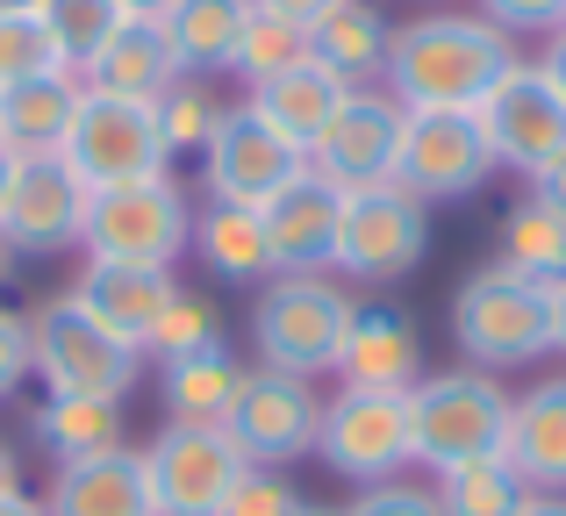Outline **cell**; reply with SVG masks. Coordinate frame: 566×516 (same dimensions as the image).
<instances>
[{
	"instance_id": "cell-1",
	"label": "cell",
	"mask_w": 566,
	"mask_h": 516,
	"mask_svg": "<svg viewBox=\"0 0 566 516\" xmlns=\"http://www.w3.org/2000/svg\"><path fill=\"white\" fill-rule=\"evenodd\" d=\"M510 65L516 43L488 14H416L395 29L380 80L401 108H481Z\"/></svg>"
},
{
	"instance_id": "cell-2",
	"label": "cell",
	"mask_w": 566,
	"mask_h": 516,
	"mask_svg": "<svg viewBox=\"0 0 566 516\" xmlns=\"http://www.w3.org/2000/svg\"><path fill=\"white\" fill-rule=\"evenodd\" d=\"M352 316H359V302H352L337 280H323V273H280L273 287L259 294V308H251V345H259V366L294 373V380L337 373V351H345Z\"/></svg>"
},
{
	"instance_id": "cell-3",
	"label": "cell",
	"mask_w": 566,
	"mask_h": 516,
	"mask_svg": "<svg viewBox=\"0 0 566 516\" xmlns=\"http://www.w3.org/2000/svg\"><path fill=\"white\" fill-rule=\"evenodd\" d=\"M452 337L467 351V366H481V373H510V366L545 359L553 351V287L481 265L452 294Z\"/></svg>"
},
{
	"instance_id": "cell-4",
	"label": "cell",
	"mask_w": 566,
	"mask_h": 516,
	"mask_svg": "<svg viewBox=\"0 0 566 516\" xmlns=\"http://www.w3.org/2000/svg\"><path fill=\"white\" fill-rule=\"evenodd\" d=\"M502 431H510V394L481 366L423 373L409 388V445H416V466H430V474L467 466V460H495Z\"/></svg>"
},
{
	"instance_id": "cell-5",
	"label": "cell",
	"mask_w": 566,
	"mask_h": 516,
	"mask_svg": "<svg viewBox=\"0 0 566 516\" xmlns=\"http://www.w3.org/2000/svg\"><path fill=\"white\" fill-rule=\"evenodd\" d=\"M80 244L101 265H151V273H172L180 252H193V209H187L180 180L158 172V180H129V187L86 194V238Z\"/></svg>"
},
{
	"instance_id": "cell-6",
	"label": "cell",
	"mask_w": 566,
	"mask_h": 516,
	"mask_svg": "<svg viewBox=\"0 0 566 516\" xmlns=\"http://www.w3.org/2000/svg\"><path fill=\"white\" fill-rule=\"evenodd\" d=\"M29 345H36V373L51 394H94V402H123L144 380V351L123 345L115 330H101L72 294L43 302L29 316Z\"/></svg>"
},
{
	"instance_id": "cell-7",
	"label": "cell",
	"mask_w": 566,
	"mask_h": 516,
	"mask_svg": "<svg viewBox=\"0 0 566 516\" xmlns=\"http://www.w3.org/2000/svg\"><path fill=\"white\" fill-rule=\"evenodd\" d=\"M57 158L86 180V194L172 172V151L158 137L151 101H115V94H94V86H80V108H72V129L57 144Z\"/></svg>"
},
{
	"instance_id": "cell-8",
	"label": "cell",
	"mask_w": 566,
	"mask_h": 516,
	"mask_svg": "<svg viewBox=\"0 0 566 516\" xmlns=\"http://www.w3.org/2000/svg\"><path fill=\"white\" fill-rule=\"evenodd\" d=\"M495 180V151L481 137L473 108H409L401 115V151H395V187L416 201H467Z\"/></svg>"
},
{
	"instance_id": "cell-9",
	"label": "cell",
	"mask_w": 566,
	"mask_h": 516,
	"mask_svg": "<svg viewBox=\"0 0 566 516\" xmlns=\"http://www.w3.org/2000/svg\"><path fill=\"white\" fill-rule=\"evenodd\" d=\"M430 259V209L409 194V187L380 180L345 194L337 209V265L345 280H401Z\"/></svg>"
},
{
	"instance_id": "cell-10",
	"label": "cell",
	"mask_w": 566,
	"mask_h": 516,
	"mask_svg": "<svg viewBox=\"0 0 566 516\" xmlns=\"http://www.w3.org/2000/svg\"><path fill=\"white\" fill-rule=\"evenodd\" d=\"M137 466H144V488H151L158 516H222L237 474H244V452L216 423H166L137 452Z\"/></svg>"
},
{
	"instance_id": "cell-11",
	"label": "cell",
	"mask_w": 566,
	"mask_h": 516,
	"mask_svg": "<svg viewBox=\"0 0 566 516\" xmlns=\"http://www.w3.org/2000/svg\"><path fill=\"white\" fill-rule=\"evenodd\" d=\"M316 460L331 474L359 481H395L401 466H416V445H409V394H366V388H345L331 394L316 423Z\"/></svg>"
},
{
	"instance_id": "cell-12",
	"label": "cell",
	"mask_w": 566,
	"mask_h": 516,
	"mask_svg": "<svg viewBox=\"0 0 566 516\" xmlns=\"http://www.w3.org/2000/svg\"><path fill=\"white\" fill-rule=\"evenodd\" d=\"M473 115H481V137H488V151H495V166L538 180L553 158H566V94L545 80V65H524V57H516V65L488 86V101Z\"/></svg>"
},
{
	"instance_id": "cell-13",
	"label": "cell",
	"mask_w": 566,
	"mask_h": 516,
	"mask_svg": "<svg viewBox=\"0 0 566 516\" xmlns=\"http://www.w3.org/2000/svg\"><path fill=\"white\" fill-rule=\"evenodd\" d=\"M316 423H323V402L308 380L273 373V366H244V388H237L222 431L244 452V466H287L302 452H316Z\"/></svg>"
},
{
	"instance_id": "cell-14",
	"label": "cell",
	"mask_w": 566,
	"mask_h": 516,
	"mask_svg": "<svg viewBox=\"0 0 566 516\" xmlns=\"http://www.w3.org/2000/svg\"><path fill=\"white\" fill-rule=\"evenodd\" d=\"M0 238L22 259H51L72 252L86 238V180L65 158H14L8 194H0Z\"/></svg>"
},
{
	"instance_id": "cell-15",
	"label": "cell",
	"mask_w": 566,
	"mask_h": 516,
	"mask_svg": "<svg viewBox=\"0 0 566 516\" xmlns=\"http://www.w3.org/2000/svg\"><path fill=\"white\" fill-rule=\"evenodd\" d=\"M302 166L308 158L237 101V108H222L216 137H208V151H201V187H208V201H222V209H265Z\"/></svg>"
},
{
	"instance_id": "cell-16",
	"label": "cell",
	"mask_w": 566,
	"mask_h": 516,
	"mask_svg": "<svg viewBox=\"0 0 566 516\" xmlns=\"http://www.w3.org/2000/svg\"><path fill=\"white\" fill-rule=\"evenodd\" d=\"M401 101L395 94H374V86H352L345 108L331 115L316 144H308V172L331 180L337 194H359V187H380L395 180V151H401Z\"/></svg>"
},
{
	"instance_id": "cell-17",
	"label": "cell",
	"mask_w": 566,
	"mask_h": 516,
	"mask_svg": "<svg viewBox=\"0 0 566 516\" xmlns=\"http://www.w3.org/2000/svg\"><path fill=\"white\" fill-rule=\"evenodd\" d=\"M337 209H345V194H337L331 180H316L308 166L294 172V180L259 209L273 273H331L337 265Z\"/></svg>"
},
{
	"instance_id": "cell-18",
	"label": "cell",
	"mask_w": 566,
	"mask_h": 516,
	"mask_svg": "<svg viewBox=\"0 0 566 516\" xmlns=\"http://www.w3.org/2000/svg\"><path fill=\"white\" fill-rule=\"evenodd\" d=\"M337 380L345 388H366V394H409L423 380V337H416V316L409 308H387L359 302L345 330V351H337Z\"/></svg>"
},
{
	"instance_id": "cell-19",
	"label": "cell",
	"mask_w": 566,
	"mask_h": 516,
	"mask_svg": "<svg viewBox=\"0 0 566 516\" xmlns=\"http://www.w3.org/2000/svg\"><path fill=\"white\" fill-rule=\"evenodd\" d=\"M172 294H180V280L151 273V265H101V259H86V273L72 280V302H80L101 330H115L137 351L151 345V330H158V316H166Z\"/></svg>"
},
{
	"instance_id": "cell-20",
	"label": "cell",
	"mask_w": 566,
	"mask_h": 516,
	"mask_svg": "<svg viewBox=\"0 0 566 516\" xmlns=\"http://www.w3.org/2000/svg\"><path fill=\"white\" fill-rule=\"evenodd\" d=\"M502 460L516 466V481H524L531 495H566V373L510 394Z\"/></svg>"
},
{
	"instance_id": "cell-21",
	"label": "cell",
	"mask_w": 566,
	"mask_h": 516,
	"mask_svg": "<svg viewBox=\"0 0 566 516\" xmlns=\"http://www.w3.org/2000/svg\"><path fill=\"white\" fill-rule=\"evenodd\" d=\"M345 94H352V80H337L331 65H316V57H302V65H287V72H273V80H259L251 86V101L244 108L259 115L265 129H280V137L294 144V151L308 158V144L331 129V115L345 108Z\"/></svg>"
},
{
	"instance_id": "cell-22",
	"label": "cell",
	"mask_w": 566,
	"mask_h": 516,
	"mask_svg": "<svg viewBox=\"0 0 566 516\" xmlns=\"http://www.w3.org/2000/svg\"><path fill=\"white\" fill-rule=\"evenodd\" d=\"M80 108V80L72 72H29V80L0 86V151L8 158H51Z\"/></svg>"
},
{
	"instance_id": "cell-23",
	"label": "cell",
	"mask_w": 566,
	"mask_h": 516,
	"mask_svg": "<svg viewBox=\"0 0 566 516\" xmlns=\"http://www.w3.org/2000/svg\"><path fill=\"white\" fill-rule=\"evenodd\" d=\"M43 516H158V509H151V488H144L137 452L123 445V452H101V460L57 466Z\"/></svg>"
},
{
	"instance_id": "cell-24",
	"label": "cell",
	"mask_w": 566,
	"mask_h": 516,
	"mask_svg": "<svg viewBox=\"0 0 566 516\" xmlns=\"http://www.w3.org/2000/svg\"><path fill=\"white\" fill-rule=\"evenodd\" d=\"M172 80H180V57H172V43H166L158 22H123L108 51L80 72V86L115 94V101H158Z\"/></svg>"
},
{
	"instance_id": "cell-25",
	"label": "cell",
	"mask_w": 566,
	"mask_h": 516,
	"mask_svg": "<svg viewBox=\"0 0 566 516\" xmlns=\"http://www.w3.org/2000/svg\"><path fill=\"white\" fill-rule=\"evenodd\" d=\"M244 22H251V0H172L158 29H166L180 72H193V80H216V72H230Z\"/></svg>"
},
{
	"instance_id": "cell-26",
	"label": "cell",
	"mask_w": 566,
	"mask_h": 516,
	"mask_svg": "<svg viewBox=\"0 0 566 516\" xmlns=\"http://www.w3.org/2000/svg\"><path fill=\"white\" fill-rule=\"evenodd\" d=\"M387 43H395V29H387V14L374 0H337V8L308 29V57L331 65L337 80H352V86L387 72Z\"/></svg>"
},
{
	"instance_id": "cell-27",
	"label": "cell",
	"mask_w": 566,
	"mask_h": 516,
	"mask_svg": "<svg viewBox=\"0 0 566 516\" xmlns=\"http://www.w3.org/2000/svg\"><path fill=\"white\" fill-rule=\"evenodd\" d=\"M36 445L57 466L72 460H101V452H123V402H94V394H51V402L29 417Z\"/></svg>"
},
{
	"instance_id": "cell-28",
	"label": "cell",
	"mask_w": 566,
	"mask_h": 516,
	"mask_svg": "<svg viewBox=\"0 0 566 516\" xmlns=\"http://www.w3.org/2000/svg\"><path fill=\"white\" fill-rule=\"evenodd\" d=\"M166 417L172 423H216L230 417L237 388H244V366L230 359V345H208V351H187V359H166Z\"/></svg>"
},
{
	"instance_id": "cell-29",
	"label": "cell",
	"mask_w": 566,
	"mask_h": 516,
	"mask_svg": "<svg viewBox=\"0 0 566 516\" xmlns=\"http://www.w3.org/2000/svg\"><path fill=\"white\" fill-rule=\"evenodd\" d=\"M193 252L216 280H273V252H265V223L259 209H222L208 201L193 215Z\"/></svg>"
},
{
	"instance_id": "cell-30",
	"label": "cell",
	"mask_w": 566,
	"mask_h": 516,
	"mask_svg": "<svg viewBox=\"0 0 566 516\" xmlns=\"http://www.w3.org/2000/svg\"><path fill=\"white\" fill-rule=\"evenodd\" d=\"M502 273L538 280V287H559L566 280V215L545 209L538 194H524L510 215H502Z\"/></svg>"
},
{
	"instance_id": "cell-31",
	"label": "cell",
	"mask_w": 566,
	"mask_h": 516,
	"mask_svg": "<svg viewBox=\"0 0 566 516\" xmlns=\"http://www.w3.org/2000/svg\"><path fill=\"white\" fill-rule=\"evenodd\" d=\"M36 22H43V36H51V51H57V65L80 80L86 65H94L101 51L115 43V29L129 22L115 0H43L36 8Z\"/></svg>"
},
{
	"instance_id": "cell-32",
	"label": "cell",
	"mask_w": 566,
	"mask_h": 516,
	"mask_svg": "<svg viewBox=\"0 0 566 516\" xmlns=\"http://www.w3.org/2000/svg\"><path fill=\"white\" fill-rule=\"evenodd\" d=\"M430 495H438V509H444V516H516L531 488L516 481V466L495 452V460L444 466V474H438V488H430Z\"/></svg>"
},
{
	"instance_id": "cell-33",
	"label": "cell",
	"mask_w": 566,
	"mask_h": 516,
	"mask_svg": "<svg viewBox=\"0 0 566 516\" xmlns=\"http://www.w3.org/2000/svg\"><path fill=\"white\" fill-rule=\"evenodd\" d=\"M222 108H230V101H216V86L193 80V72H180V80H172L166 94L151 101L158 137H166V151H172V158H201V151H208V137H216V123H222Z\"/></svg>"
},
{
	"instance_id": "cell-34",
	"label": "cell",
	"mask_w": 566,
	"mask_h": 516,
	"mask_svg": "<svg viewBox=\"0 0 566 516\" xmlns=\"http://www.w3.org/2000/svg\"><path fill=\"white\" fill-rule=\"evenodd\" d=\"M302 57H308V29H294V22H280V14L251 8L244 36H237V57H230V72H244V80L259 86V80H273V72L302 65Z\"/></svg>"
},
{
	"instance_id": "cell-35",
	"label": "cell",
	"mask_w": 566,
	"mask_h": 516,
	"mask_svg": "<svg viewBox=\"0 0 566 516\" xmlns=\"http://www.w3.org/2000/svg\"><path fill=\"white\" fill-rule=\"evenodd\" d=\"M208 345H222L216 308H208L201 294L180 287L166 302V316H158V330H151V345H144V351H158V359H187V351H208Z\"/></svg>"
},
{
	"instance_id": "cell-36",
	"label": "cell",
	"mask_w": 566,
	"mask_h": 516,
	"mask_svg": "<svg viewBox=\"0 0 566 516\" xmlns=\"http://www.w3.org/2000/svg\"><path fill=\"white\" fill-rule=\"evenodd\" d=\"M302 488H294L280 466H244L230 488V503H222V516H302Z\"/></svg>"
},
{
	"instance_id": "cell-37",
	"label": "cell",
	"mask_w": 566,
	"mask_h": 516,
	"mask_svg": "<svg viewBox=\"0 0 566 516\" xmlns=\"http://www.w3.org/2000/svg\"><path fill=\"white\" fill-rule=\"evenodd\" d=\"M29 72H65V65H57V51H51L36 14H0V86L29 80Z\"/></svg>"
},
{
	"instance_id": "cell-38",
	"label": "cell",
	"mask_w": 566,
	"mask_h": 516,
	"mask_svg": "<svg viewBox=\"0 0 566 516\" xmlns=\"http://www.w3.org/2000/svg\"><path fill=\"white\" fill-rule=\"evenodd\" d=\"M481 14L502 36H559L566 0H481Z\"/></svg>"
},
{
	"instance_id": "cell-39",
	"label": "cell",
	"mask_w": 566,
	"mask_h": 516,
	"mask_svg": "<svg viewBox=\"0 0 566 516\" xmlns=\"http://www.w3.org/2000/svg\"><path fill=\"white\" fill-rule=\"evenodd\" d=\"M337 516H444L438 495L416 488V481H374V488H359V503L337 509Z\"/></svg>"
},
{
	"instance_id": "cell-40",
	"label": "cell",
	"mask_w": 566,
	"mask_h": 516,
	"mask_svg": "<svg viewBox=\"0 0 566 516\" xmlns=\"http://www.w3.org/2000/svg\"><path fill=\"white\" fill-rule=\"evenodd\" d=\"M36 373V345H29V316L0 308V402H8L22 380Z\"/></svg>"
},
{
	"instance_id": "cell-41",
	"label": "cell",
	"mask_w": 566,
	"mask_h": 516,
	"mask_svg": "<svg viewBox=\"0 0 566 516\" xmlns=\"http://www.w3.org/2000/svg\"><path fill=\"white\" fill-rule=\"evenodd\" d=\"M251 8H265V14H280V22H294V29H316L323 14L337 8V0H251Z\"/></svg>"
},
{
	"instance_id": "cell-42",
	"label": "cell",
	"mask_w": 566,
	"mask_h": 516,
	"mask_svg": "<svg viewBox=\"0 0 566 516\" xmlns=\"http://www.w3.org/2000/svg\"><path fill=\"white\" fill-rule=\"evenodd\" d=\"M531 194H538L545 209H559V215H566V158H553V166H545L538 180H531Z\"/></svg>"
},
{
	"instance_id": "cell-43",
	"label": "cell",
	"mask_w": 566,
	"mask_h": 516,
	"mask_svg": "<svg viewBox=\"0 0 566 516\" xmlns=\"http://www.w3.org/2000/svg\"><path fill=\"white\" fill-rule=\"evenodd\" d=\"M0 495H22V460H14L8 438H0Z\"/></svg>"
},
{
	"instance_id": "cell-44",
	"label": "cell",
	"mask_w": 566,
	"mask_h": 516,
	"mask_svg": "<svg viewBox=\"0 0 566 516\" xmlns=\"http://www.w3.org/2000/svg\"><path fill=\"white\" fill-rule=\"evenodd\" d=\"M538 65H545V80H553L559 94H566V29H559V36H553V51H545Z\"/></svg>"
},
{
	"instance_id": "cell-45",
	"label": "cell",
	"mask_w": 566,
	"mask_h": 516,
	"mask_svg": "<svg viewBox=\"0 0 566 516\" xmlns=\"http://www.w3.org/2000/svg\"><path fill=\"white\" fill-rule=\"evenodd\" d=\"M115 8H123L129 22H166V8H172V0H115Z\"/></svg>"
},
{
	"instance_id": "cell-46",
	"label": "cell",
	"mask_w": 566,
	"mask_h": 516,
	"mask_svg": "<svg viewBox=\"0 0 566 516\" xmlns=\"http://www.w3.org/2000/svg\"><path fill=\"white\" fill-rule=\"evenodd\" d=\"M516 516H566V495H524Z\"/></svg>"
},
{
	"instance_id": "cell-47",
	"label": "cell",
	"mask_w": 566,
	"mask_h": 516,
	"mask_svg": "<svg viewBox=\"0 0 566 516\" xmlns=\"http://www.w3.org/2000/svg\"><path fill=\"white\" fill-rule=\"evenodd\" d=\"M553 351H566V280L553 287Z\"/></svg>"
},
{
	"instance_id": "cell-48",
	"label": "cell",
	"mask_w": 566,
	"mask_h": 516,
	"mask_svg": "<svg viewBox=\"0 0 566 516\" xmlns=\"http://www.w3.org/2000/svg\"><path fill=\"white\" fill-rule=\"evenodd\" d=\"M0 516H43L36 495H0Z\"/></svg>"
},
{
	"instance_id": "cell-49",
	"label": "cell",
	"mask_w": 566,
	"mask_h": 516,
	"mask_svg": "<svg viewBox=\"0 0 566 516\" xmlns=\"http://www.w3.org/2000/svg\"><path fill=\"white\" fill-rule=\"evenodd\" d=\"M14 265H22V252H14V244L0 238V287H8V280H14Z\"/></svg>"
},
{
	"instance_id": "cell-50",
	"label": "cell",
	"mask_w": 566,
	"mask_h": 516,
	"mask_svg": "<svg viewBox=\"0 0 566 516\" xmlns=\"http://www.w3.org/2000/svg\"><path fill=\"white\" fill-rule=\"evenodd\" d=\"M43 0H0V14H36Z\"/></svg>"
},
{
	"instance_id": "cell-51",
	"label": "cell",
	"mask_w": 566,
	"mask_h": 516,
	"mask_svg": "<svg viewBox=\"0 0 566 516\" xmlns=\"http://www.w3.org/2000/svg\"><path fill=\"white\" fill-rule=\"evenodd\" d=\"M8 172H14V158H8V151H0V194H8Z\"/></svg>"
},
{
	"instance_id": "cell-52",
	"label": "cell",
	"mask_w": 566,
	"mask_h": 516,
	"mask_svg": "<svg viewBox=\"0 0 566 516\" xmlns=\"http://www.w3.org/2000/svg\"><path fill=\"white\" fill-rule=\"evenodd\" d=\"M302 516H337V509H302Z\"/></svg>"
},
{
	"instance_id": "cell-53",
	"label": "cell",
	"mask_w": 566,
	"mask_h": 516,
	"mask_svg": "<svg viewBox=\"0 0 566 516\" xmlns=\"http://www.w3.org/2000/svg\"><path fill=\"white\" fill-rule=\"evenodd\" d=\"M559 29H566V22H559Z\"/></svg>"
}]
</instances>
